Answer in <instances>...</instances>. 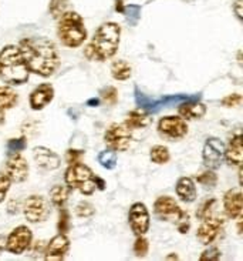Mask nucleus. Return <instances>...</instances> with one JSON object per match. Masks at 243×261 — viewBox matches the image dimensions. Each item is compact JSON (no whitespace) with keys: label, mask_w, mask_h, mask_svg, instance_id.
<instances>
[{"label":"nucleus","mask_w":243,"mask_h":261,"mask_svg":"<svg viewBox=\"0 0 243 261\" xmlns=\"http://www.w3.org/2000/svg\"><path fill=\"white\" fill-rule=\"evenodd\" d=\"M240 101H242V96L235 93V94H230L228 97H225L222 100V105L225 107H236L240 105Z\"/></svg>","instance_id":"58836bf2"},{"label":"nucleus","mask_w":243,"mask_h":261,"mask_svg":"<svg viewBox=\"0 0 243 261\" xmlns=\"http://www.w3.org/2000/svg\"><path fill=\"white\" fill-rule=\"evenodd\" d=\"M83 154H84V151H81V150H69V151H67V155H66V160H67L69 164L78 163Z\"/></svg>","instance_id":"ea45409f"},{"label":"nucleus","mask_w":243,"mask_h":261,"mask_svg":"<svg viewBox=\"0 0 243 261\" xmlns=\"http://www.w3.org/2000/svg\"><path fill=\"white\" fill-rule=\"evenodd\" d=\"M28 163L21 153H10L6 162V174L12 183H23L28 177Z\"/></svg>","instance_id":"f8f14e48"},{"label":"nucleus","mask_w":243,"mask_h":261,"mask_svg":"<svg viewBox=\"0 0 243 261\" xmlns=\"http://www.w3.org/2000/svg\"><path fill=\"white\" fill-rule=\"evenodd\" d=\"M69 6V0H50V13L53 17H60Z\"/></svg>","instance_id":"7c9ffc66"},{"label":"nucleus","mask_w":243,"mask_h":261,"mask_svg":"<svg viewBox=\"0 0 243 261\" xmlns=\"http://www.w3.org/2000/svg\"><path fill=\"white\" fill-rule=\"evenodd\" d=\"M178 113L184 120H196V119H202L205 116L206 106L196 100H188L185 103L179 105Z\"/></svg>","instance_id":"aec40b11"},{"label":"nucleus","mask_w":243,"mask_h":261,"mask_svg":"<svg viewBox=\"0 0 243 261\" xmlns=\"http://www.w3.org/2000/svg\"><path fill=\"white\" fill-rule=\"evenodd\" d=\"M5 246H6V239H5V236H3V234H0V254L3 253Z\"/></svg>","instance_id":"37998d69"},{"label":"nucleus","mask_w":243,"mask_h":261,"mask_svg":"<svg viewBox=\"0 0 243 261\" xmlns=\"http://www.w3.org/2000/svg\"><path fill=\"white\" fill-rule=\"evenodd\" d=\"M33 159H35L37 167L44 170V171H53V170L58 169L60 164H62L60 155L56 154L53 150L44 147V146L35 147V150H33Z\"/></svg>","instance_id":"2eb2a0df"},{"label":"nucleus","mask_w":243,"mask_h":261,"mask_svg":"<svg viewBox=\"0 0 243 261\" xmlns=\"http://www.w3.org/2000/svg\"><path fill=\"white\" fill-rule=\"evenodd\" d=\"M101 97L104 99V101H107L108 105H114L117 99H118V93H117V89L115 87H107L101 92Z\"/></svg>","instance_id":"4c0bfd02"},{"label":"nucleus","mask_w":243,"mask_h":261,"mask_svg":"<svg viewBox=\"0 0 243 261\" xmlns=\"http://www.w3.org/2000/svg\"><path fill=\"white\" fill-rule=\"evenodd\" d=\"M132 140L131 130L127 127L125 124H118V123H112L110 127L105 130L104 141L108 147L117 151H125L130 147Z\"/></svg>","instance_id":"423d86ee"},{"label":"nucleus","mask_w":243,"mask_h":261,"mask_svg":"<svg viewBox=\"0 0 243 261\" xmlns=\"http://www.w3.org/2000/svg\"><path fill=\"white\" fill-rule=\"evenodd\" d=\"M96 174L83 163H73L66 171V184L71 190L81 191L85 196H91L96 191Z\"/></svg>","instance_id":"39448f33"},{"label":"nucleus","mask_w":243,"mask_h":261,"mask_svg":"<svg viewBox=\"0 0 243 261\" xmlns=\"http://www.w3.org/2000/svg\"><path fill=\"white\" fill-rule=\"evenodd\" d=\"M128 223L135 236H145L151 226L149 212L144 203H134L128 213Z\"/></svg>","instance_id":"9d476101"},{"label":"nucleus","mask_w":243,"mask_h":261,"mask_svg":"<svg viewBox=\"0 0 243 261\" xmlns=\"http://www.w3.org/2000/svg\"><path fill=\"white\" fill-rule=\"evenodd\" d=\"M96 187L100 189V190H104L105 189V181L103 178H100V177H96Z\"/></svg>","instance_id":"79ce46f5"},{"label":"nucleus","mask_w":243,"mask_h":261,"mask_svg":"<svg viewBox=\"0 0 243 261\" xmlns=\"http://www.w3.org/2000/svg\"><path fill=\"white\" fill-rule=\"evenodd\" d=\"M58 19L57 35L64 46L76 49L87 40V30L80 14L76 12H64Z\"/></svg>","instance_id":"20e7f679"},{"label":"nucleus","mask_w":243,"mask_h":261,"mask_svg":"<svg viewBox=\"0 0 243 261\" xmlns=\"http://www.w3.org/2000/svg\"><path fill=\"white\" fill-rule=\"evenodd\" d=\"M154 212L158 219L165 220V221H176L182 214V210L179 208L178 203L169 196H162V197L157 198V201L154 204Z\"/></svg>","instance_id":"ddd939ff"},{"label":"nucleus","mask_w":243,"mask_h":261,"mask_svg":"<svg viewBox=\"0 0 243 261\" xmlns=\"http://www.w3.org/2000/svg\"><path fill=\"white\" fill-rule=\"evenodd\" d=\"M225 143L218 137H209L202 150V160L209 170L219 169L225 162Z\"/></svg>","instance_id":"6e6552de"},{"label":"nucleus","mask_w":243,"mask_h":261,"mask_svg":"<svg viewBox=\"0 0 243 261\" xmlns=\"http://www.w3.org/2000/svg\"><path fill=\"white\" fill-rule=\"evenodd\" d=\"M24 217L28 223H43L49 219L50 203L43 197V196H30L26 198L24 205H23Z\"/></svg>","instance_id":"0eeeda50"},{"label":"nucleus","mask_w":243,"mask_h":261,"mask_svg":"<svg viewBox=\"0 0 243 261\" xmlns=\"http://www.w3.org/2000/svg\"><path fill=\"white\" fill-rule=\"evenodd\" d=\"M168 260H172V258H175V260H176V258H178V255H169V257H167Z\"/></svg>","instance_id":"c03bdc74"},{"label":"nucleus","mask_w":243,"mask_h":261,"mask_svg":"<svg viewBox=\"0 0 243 261\" xmlns=\"http://www.w3.org/2000/svg\"><path fill=\"white\" fill-rule=\"evenodd\" d=\"M70 250V240L66 234H57L51 240L49 241V244L46 246L44 250V258L46 260H63L67 251Z\"/></svg>","instance_id":"dca6fc26"},{"label":"nucleus","mask_w":243,"mask_h":261,"mask_svg":"<svg viewBox=\"0 0 243 261\" xmlns=\"http://www.w3.org/2000/svg\"><path fill=\"white\" fill-rule=\"evenodd\" d=\"M149 250V243L144 236H137V240L134 243V254L137 257H145Z\"/></svg>","instance_id":"c85d7f7f"},{"label":"nucleus","mask_w":243,"mask_h":261,"mask_svg":"<svg viewBox=\"0 0 243 261\" xmlns=\"http://www.w3.org/2000/svg\"><path fill=\"white\" fill-rule=\"evenodd\" d=\"M98 163L107 170H114L117 167V154L114 150H104L98 154Z\"/></svg>","instance_id":"bb28decb"},{"label":"nucleus","mask_w":243,"mask_h":261,"mask_svg":"<svg viewBox=\"0 0 243 261\" xmlns=\"http://www.w3.org/2000/svg\"><path fill=\"white\" fill-rule=\"evenodd\" d=\"M242 136L240 133H236L232 136L229 140L228 147H225V160L229 163L230 166H242Z\"/></svg>","instance_id":"6ab92c4d"},{"label":"nucleus","mask_w":243,"mask_h":261,"mask_svg":"<svg viewBox=\"0 0 243 261\" xmlns=\"http://www.w3.org/2000/svg\"><path fill=\"white\" fill-rule=\"evenodd\" d=\"M149 157H151V162L155 163V164H165V163L169 162L171 154H169V150H168L167 146L157 144L151 148Z\"/></svg>","instance_id":"a878e982"},{"label":"nucleus","mask_w":243,"mask_h":261,"mask_svg":"<svg viewBox=\"0 0 243 261\" xmlns=\"http://www.w3.org/2000/svg\"><path fill=\"white\" fill-rule=\"evenodd\" d=\"M111 74L115 80L124 82V80H128V79L131 77L132 67L125 60H117L111 66Z\"/></svg>","instance_id":"393cba45"},{"label":"nucleus","mask_w":243,"mask_h":261,"mask_svg":"<svg viewBox=\"0 0 243 261\" xmlns=\"http://www.w3.org/2000/svg\"><path fill=\"white\" fill-rule=\"evenodd\" d=\"M17 93L9 86H0V112L13 109L17 105Z\"/></svg>","instance_id":"b1692460"},{"label":"nucleus","mask_w":243,"mask_h":261,"mask_svg":"<svg viewBox=\"0 0 243 261\" xmlns=\"http://www.w3.org/2000/svg\"><path fill=\"white\" fill-rule=\"evenodd\" d=\"M96 213L94 210V205L88 203V201H80L76 207V214L78 217H84V219H88L93 214Z\"/></svg>","instance_id":"473e14b6"},{"label":"nucleus","mask_w":243,"mask_h":261,"mask_svg":"<svg viewBox=\"0 0 243 261\" xmlns=\"http://www.w3.org/2000/svg\"><path fill=\"white\" fill-rule=\"evenodd\" d=\"M70 213L64 207L60 208L58 213V223H57V230L60 234H67L70 230Z\"/></svg>","instance_id":"cd10ccee"},{"label":"nucleus","mask_w":243,"mask_h":261,"mask_svg":"<svg viewBox=\"0 0 243 261\" xmlns=\"http://www.w3.org/2000/svg\"><path fill=\"white\" fill-rule=\"evenodd\" d=\"M30 73L49 77L60 66V57L54 43L46 37H27L19 44Z\"/></svg>","instance_id":"f257e3e1"},{"label":"nucleus","mask_w":243,"mask_h":261,"mask_svg":"<svg viewBox=\"0 0 243 261\" xmlns=\"http://www.w3.org/2000/svg\"><path fill=\"white\" fill-rule=\"evenodd\" d=\"M53 99H54V87L49 83H44V85L36 87L32 92L28 101H30V107L33 110H42L49 103H51Z\"/></svg>","instance_id":"f3484780"},{"label":"nucleus","mask_w":243,"mask_h":261,"mask_svg":"<svg viewBox=\"0 0 243 261\" xmlns=\"http://www.w3.org/2000/svg\"><path fill=\"white\" fill-rule=\"evenodd\" d=\"M70 193H71V189L69 186H63V184H56L53 186V189L50 190V200H51V204L54 207H58L62 208L66 205V203L69 201Z\"/></svg>","instance_id":"4be33fe9"},{"label":"nucleus","mask_w":243,"mask_h":261,"mask_svg":"<svg viewBox=\"0 0 243 261\" xmlns=\"http://www.w3.org/2000/svg\"><path fill=\"white\" fill-rule=\"evenodd\" d=\"M30 71L19 46H6L0 51V77L12 86L24 85Z\"/></svg>","instance_id":"7ed1b4c3"},{"label":"nucleus","mask_w":243,"mask_h":261,"mask_svg":"<svg viewBox=\"0 0 243 261\" xmlns=\"http://www.w3.org/2000/svg\"><path fill=\"white\" fill-rule=\"evenodd\" d=\"M221 255H222V253H221V250L216 247H209L206 248L203 253L201 254V257H199V260L201 261H218L219 258H221Z\"/></svg>","instance_id":"f704fd0d"},{"label":"nucleus","mask_w":243,"mask_h":261,"mask_svg":"<svg viewBox=\"0 0 243 261\" xmlns=\"http://www.w3.org/2000/svg\"><path fill=\"white\" fill-rule=\"evenodd\" d=\"M215 204H216L215 198L206 200V201H205V203L198 208V212H196V217L201 220L209 217V216L212 214V212H214V207H215Z\"/></svg>","instance_id":"2f4dec72"},{"label":"nucleus","mask_w":243,"mask_h":261,"mask_svg":"<svg viewBox=\"0 0 243 261\" xmlns=\"http://www.w3.org/2000/svg\"><path fill=\"white\" fill-rule=\"evenodd\" d=\"M121 40V28L117 23H104L100 26L91 43L85 47L84 55L90 60L105 62L111 59L119 47Z\"/></svg>","instance_id":"f03ea898"},{"label":"nucleus","mask_w":243,"mask_h":261,"mask_svg":"<svg viewBox=\"0 0 243 261\" xmlns=\"http://www.w3.org/2000/svg\"><path fill=\"white\" fill-rule=\"evenodd\" d=\"M176 227H178V231L181 234H187L189 227H191V221H189V216L188 213L182 212V214L179 216V219L176 220Z\"/></svg>","instance_id":"e433bc0d"},{"label":"nucleus","mask_w":243,"mask_h":261,"mask_svg":"<svg viewBox=\"0 0 243 261\" xmlns=\"http://www.w3.org/2000/svg\"><path fill=\"white\" fill-rule=\"evenodd\" d=\"M151 123V119L149 116L145 114L141 110H132L128 113L127 119H125V126L132 130V128H144L146 127L148 124Z\"/></svg>","instance_id":"5701e85b"},{"label":"nucleus","mask_w":243,"mask_h":261,"mask_svg":"<svg viewBox=\"0 0 243 261\" xmlns=\"http://www.w3.org/2000/svg\"><path fill=\"white\" fill-rule=\"evenodd\" d=\"M221 230H222V220L209 216L206 219L202 220L201 226L196 231V237H198V240L201 241V244L209 246L216 240V237L219 236Z\"/></svg>","instance_id":"4468645a"},{"label":"nucleus","mask_w":243,"mask_h":261,"mask_svg":"<svg viewBox=\"0 0 243 261\" xmlns=\"http://www.w3.org/2000/svg\"><path fill=\"white\" fill-rule=\"evenodd\" d=\"M158 132L169 140H179L187 136L188 124L182 117L167 116L162 117L158 123Z\"/></svg>","instance_id":"9b49d317"},{"label":"nucleus","mask_w":243,"mask_h":261,"mask_svg":"<svg viewBox=\"0 0 243 261\" xmlns=\"http://www.w3.org/2000/svg\"><path fill=\"white\" fill-rule=\"evenodd\" d=\"M33 241V233L27 226H17L7 236L5 250L14 255L23 254Z\"/></svg>","instance_id":"1a4fd4ad"},{"label":"nucleus","mask_w":243,"mask_h":261,"mask_svg":"<svg viewBox=\"0 0 243 261\" xmlns=\"http://www.w3.org/2000/svg\"><path fill=\"white\" fill-rule=\"evenodd\" d=\"M233 12L239 20H242V0H235L233 3Z\"/></svg>","instance_id":"a19ab883"},{"label":"nucleus","mask_w":243,"mask_h":261,"mask_svg":"<svg viewBox=\"0 0 243 261\" xmlns=\"http://www.w3.org/2000/svg\"><path fill=\"white\" fill-rule=\"evenodd\" d=\"M175 190H176V196L181 198L184 203H192L196 200V196H198L195 181L191 177H181L176 181Z\"/></svg>","instance_id":"412c9836"},{"label":"nucleus","mask_w":243,"mask_h":261,"mask_svg":"<svg viewBox=\"0 0 243 261\" xmlns=\"http://www.w3.org/2000/svg\"><path fill=\"white\" fill-rule=\"evenodd\" d=\"M26 146H27V143L24 139H12L7 143V150H9V153H20Z\"/></svg>","instance_id":"c9c22d12"},{"label":"nucleus","mask_w":243,"mask_h":261,"mask_svg":"<svg viewBox=\"0 0 243 261\" xmlns=\"http://www.w3.org/2000/svg\"><path fill=\"white\" fill-rule=\"evenodd\" d=\"M198 183L205 186V187H215L218 183V176L214 173V170H206L205 173H202L199 176L196 177Z\"/></svg>","instance_id":"c756f323"},{"label":"nucleus","mask_w":243,"mask_h":261,"mask_svg":"<svg viewBox=\"0 0 243 261\" xmlns=\"http://www.w3.org/2000/svg\"><path fill=\"white\" fill-rule=\"evenodd\" d=\"M10 187H12L10 178L7 177L6 173H0V203L5 201V198H6Z\"/></svg>","instance_id":"72a5a7b5"},{"label":"nucleus","mask_w":243,"mask_h":261,"mask_svg":"<svg viewBox=\"0 0 243 261\" xmlns=\"http://www.w3.org/2000/svg\"><path fill=\"white\" fill-rule=\"evenodd\" d=\"M223 207L230 219L242 217V191L239 189H232V190L226 191L223 196Z\"/></svg>","instance_id":"a211bd4d"}]
</instances>
